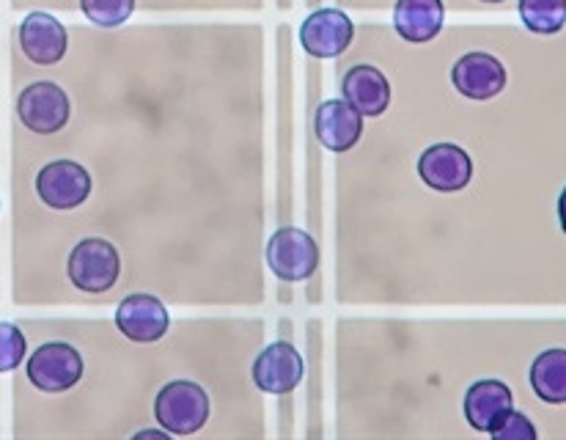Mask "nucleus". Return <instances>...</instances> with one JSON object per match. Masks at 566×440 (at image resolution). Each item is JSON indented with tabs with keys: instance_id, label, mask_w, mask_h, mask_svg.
Wrapping results in <instances>:
<instances>
[{
	"instance_id": "f257e3e1",
	"label": "nucleus",
	"mask_w": 566,
	"mask_h": 440,
	"mask_svg": "<svg viewBox=\"0 0 566 440\" xmlns=\"http://www.w3.org/2000/svg\"><path fill=\"white\" fill-rule=\"evenodd\" d=\"M155 419L171 436H192L209 419V397L198 383L174 380L157 394Z\"/></svg>"
},
{
	"instance_id": "f03ea898",
	"label": "nucleus",
	"mask_w": 566,
	"mask_h": 440,
	"mask_svg": "<svg viewBox=\"0 0 566 440\" xmlns=\"http://www.w3.org/2000/svg\"><path fill=\"white\" fill-rule=\"evenodd\" d=\"M66 273L77 290L99 295V292L116 286L118 273H122V259H118L113 242L102 240V237H86L72 248Z\"/></svg>"
},
{
	"instance_id": "7ed1b4c3",
	"label": "nucleus",
	"mask_w": 566,
	"mask_h": 440,
	"mask_svg": "<svg viewBox=\"0 0 566 440\" xmlns=\"http://www.w3.org/2000/svg\"><path fill=\"white\" fill-rule=\"evenodd\" d=\"M83 377V355L72 344L48 342L28 358V380L44 394H64Z\"/></svg>"
},
{
	"instance_id": "20e7f679",
	"label": "nucleus",
	"mask_w": 566,
	"mask_h": 440,
	"mask_svg": "<svg viewBox=\"0 0 566 440\" xmlns=\"http://www.w3.org/2000/svg\"><path fill=\"white\" fill-rule=\"evenodd\" d=\"M268 264L281 281H305L319 264V245L308 231L297 226H283L268 242Z\"/></svg>"
},
{
	"instance_id": "39448f33",
	"label": "nucleus",
	"mask_w": 566,
	"mask_h": 440,
	"mask_svg": "<svg viewBox=\"0 0 566 440\" xmlns=\"http://www.w3.org/2000/svg\"><path fill=\"white\" fill-rule=\"evenodd\" d=\"M17 113L31 133L55 135L70 122L72 105L64 88L50 81H39L22 88L20 99H17Z\"/></svg>"
},
{
	"instance_id": "423d86ee",
	"label": "nucleus",
	"mask_w": 566,
	"mask_h": 440,
	"mask_svg": "<svg viewBox=\"0 0 566 440\" xmlns=\"http://www.w3.org/2000/svg\"><path fill=\"white\" fill-rule=\"evenodd\" d=\"M36 193L50 210H75L92 196V174L75 160H55L39 171Z\"/></svg>"
},
{
	"instance_id": "0eeeda50",
	"label": "nucleus",
	"mask_w": 566,
	"mask_h": 440,
	"mask_svg": "<svg viewBox=\"0 0 566 440\" xmlns=\"http://www.w3.org/2000/svg\"><path fill=\"white\" fill-rule=\"evenodd\" d=\"M418 177L438 193H460L473 179V160L462 146L434 144L418 157Z\"/></svg>"
},
{
	"instance_id": "6e6552de",
	"label": "nucleus",
	"mask_w": 566,
	"mask_h": 440,
	"mask_svg": "<svg viewBox=\"0 0 566 440\" xmlns=\"http://www.w3.org/2000/svg\"><path fill=\"white\" fill-rule=\"evenodd\" d=\"M355 22L342 9H319L300 25V44L314 59H338L353 44Z\"/></svg>"
},
{
	"instance_id": "1a4fd4ad",
	"label": "nucleus",
	"mask_w": 566,
	"mask_h": 440,
	"mask_svg": "<svg viewBox=\"0 0 566 440\" xmlns=\"http://www.w3.org/2000/svg\"><path fill=\"white\" fill-rule=\"evenodd\" d=\"M20 48L25 59L36 66H53L64 61L70 50V33L64 22L55 20L48 11H31L20 22Z\"/></svg>"
},
{
	"instance_id": "9d476101",
	"label": "nucleus",
	"mask_w": 566,
	"mask_h": 440,
	"mask_svg": "<svg viewBox=\"0 0 566 440\" xmlns=\"http://www.w3.org/2000/svg\"><path fill=\"white\" fill-rule=\"evenodd\" d=\"M116 328L129 342L151 344L166 336L168 328H171V317H168V308L163 306L160 297L138 292V295H129L118 303Z\"/></svg>"
},
{
	"instance_id": "9b49d317",
	"label": "nucleus",
	"mask_w": 566,
	"mask_h": 440,
	"mask_svg": "<svg viewBox=\"0 0 566 440\" xmlns=\"http://www.w3.org/2000/svg\"><path fill=\"white\" fill-rule=\"evenodd\" d=\"M303 371V355H300L289 342H275L256 355L251 375L253 383H256L264 394L283 397V394H292L294 388L300 386Z\"/></svg>"
},
{
	"instance_id": "f8f14e48",
	"label": "nucleus",
	"mask_w": 566,
	"mask_h": 440,
	"mask_svg": "<svg viewBox=\"0 0 566 440\" xmlns=\"http://www.w3.org/2000/svg\"><path fill=\"white\" fill-rule=\"evenodd\" d=\"M451 83L462 97L484 103L506 88V66L490 53H465L451 66Z\"/></svg>"
},
{
	"instance_id": "ddd939ff",
	"label": "nucleus",
	"mask_w": 566,
	"mask_h": 440,
	"mask_svg": "<svg viewBox=\"0 0 566 440\" xmlns=\"http://www.w3.org/2000/svg\"><path fill=\"white\" fill-rule=\"evenodd\" d=\"M462 410H465V419L473 430L492 436V432H495L514 410L512 388H509L503 380L473 383V386L468 388Z\"/></svg>"
},
{
	"instance_id": "4468645a",
	"label": "nucleus",
	"mask_w": 566,
	"mask_h": 440,
	"mask_svg": "<svg viewBox=\"0 0 566 440\" xmlns=\"http://www.w3.org/2000/svg\"><path fill=\"white\" fill-rule=\"evenodd\" d=\"M316 138L331 151H349L364 135V116L347 99H327L314 118Z\"/></svg>"
},
{
	"instance_id": "2eb2a0df",
	"label": "nucleus",
	"mask_w": 566,
	"mask_h": 440,
	"mask_svg": "<svg viewBox=\"0 0 566 440\" xmlns=\"http://www.w3.org/2000/svg\"><path fill=\"white\" fill-rule=\"evenodd\" d=\"M342 94L360 116H382L390 105V83L377 66L358 64L344 75Z\"/></svg>"
},
{
	"instance_id": "dca6fc26",
	"label": "nucleus",
	"mask_w": 566,
	"mask_h": 440,
	"mask_svg": "<svg viewBox=\"0 0 566 440\" xmlns=\"http://www.w3.org/2000/svg\"><path fill=\"white\" fill-rule=\"evenodd\" d=\"M443 0H396L394 28L405 42H432L443 31Z\"/></svg>"
},
{
	"instance_id": "f3484780",
	"label": "nucleus",
	"mask_w": 566,
	"mask_h": 440,
	"mask_svg": "<svg viewBox=\"0 0 566 440\" xmlns=\"http://www.w3.org/2000/svg\"><path fill=\"white\" fill-rule=\"evenodd\" d=\"M531 388L547 405H566V349H545L531 364Z\"/></svg>"
},
{
	"instance_id": "a211bd4d",
	"label": "nucleus",
	"mask_w": 566,
	"mask_h": 440,
	"mask_svg": "<svg viewBox=\"0 0 566 440\" xmlns=\"http://www.w3.org/2000/svg\"><path fill=\"white\" fill-rule=\"evenodd\" d=\"M520 17L531 33L551 36L566 25V0H520Z\"/></svg>"
},
{
	"instance_id": "6ab92c4d",
	"label": "nucleus",
	"mask_w": 566,
	"mask_h": 440,
	"mask_svg": "<svg viewBox=\"0 0 566 440\" xmlns=\"http://www.w3.org/2000/svg\"><path fill=\"white\" fill-rule=\"evenodd\" d=\"M81 9L94 25L118 28L133 17L135 0H81Z\"/></svg>"
},
{
	"instance_id": "aec40b11",
	"label": "nucleus",
	"mask_w": 566,
	"mask_h": 440,
	"mask_svg": "<svg viewBox=\"0 0 566 440\" xmlns=\"http://www.w3.org/2000/svg\"><path fill=\"white\" fill-rule=\"evenodd\" d=\"M28 353L22 331L11 323H0V375L17 369Z\"/></svg>"
},
{
	"instance_id": "412c9836",
	"label": "nucleus",
	"mask_w": 566,
	"mask_h": 440,
	"mask_svg": "<svg viewBox=\"0 0 566 440\" xmlns=\"http://www.w3.org/2000/svg\"><path fill=\"white\" fill-rule=\"evenodd\" d=\"M536 427L531 425V419L525 413H509V419L503 421L501 427H497L495 432H492V438L495 440H536Z\"/></svg>"
},
{
	"instance_id": "4be33fe9",
	"label": "nucleus",
	"mask_w": 566,
	"mask_h": 440,
	"mask_svg": "<svg viewBox=\"0 0 566 440\" xmlns=\"http://www.w3.org/2000/svg\"><path fill=\"white\" fill-rule=\"evenodd\" d=\"M558 220H562V229L566 234V188L562 190V196H558Z\"/></svg>"
},
{
	"instance_id": "5701e85b",
	"label": "nucleus",
	"mask_w": 566,
	"mask_h": 440,
	"mask_svg": "<svg viewBox=\"0 0 566 440\" xmlns=\"http://www.w3.org/2000/svg\"><path fill=\"white\" fill-rule=\"evenodd\" d=\"M481 3H503V0H481Z\"/></svg>"
}]
</instances>
